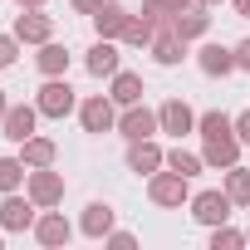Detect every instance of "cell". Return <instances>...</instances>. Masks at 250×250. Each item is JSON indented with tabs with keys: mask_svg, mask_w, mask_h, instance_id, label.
Returning <instances> with one entry per match:
<instances>
[{
	"mask_svg": "<svg viewBox=\"0 0 250 250\" xmlns=\"http://www.w3.org/2000/svg\"><path fill=\"white\" fill-rule=\"evenodd\" d=\"M235 138H240V143H245V147H250V108H245V113H240V118H235Z\"/></svg>",
	"mask_w": 250,
	"mask_h": 250,
	"instance_id": "30",
	"label": "cell"
},
{
	"mask_svg": "<svg viewBox=\"0 0 250 250\" xmlns=\"http://www.w3.org/2000/svg\"><path fill=\"white\" fill-rule=\"evenodd\" d=\"M20 10H44V0H15Z\"/></svg>",
	"mask_w": 250,
	"mask_h": 250,
	"instance_id": "35",
	"label": "cell"
},
{
	"mask_svg": "<svg viewBox=\"0 0 250 250\" xmlns=\"http://www.w3.org/2000/svg\"><path fill=\"white\" fill-rule=\"evenodd\" d=\"M118 133L128 138V143H138V138H152V133H162V123H157V108H147V103H128L118 113Z\"/></svg>",
	"mask_w": 250,
	"mask_h": 250,
	"instance_id": "6",
	"label": "cell"
},
{
	"mask_svg": "<svg viewBox=\"0 0 250 250\" xmlns=\"http://www.w3.org/2000/svg\"><path fill=\"white\" fill-rule=\"evenodd\" d=\"M187 44H191V40H182L172 25H162V30L152 35V59H157L162 69H172V64H182V59H187Z\"/></svg>",
	"mask_w": 250,
	"mask_h": 250,
	"instance_id": "16",
	"label": "cell"
},
{
	"mask_svg": "<svg viewBox=\"0 0 250 250\" xmlns=\"http://www.w3.org/2000/svg\"><path fill=\"white\" fill-rule=\"evenodd\" d=\"M240 245H250L245 240V230H235V226H211V250H240Z\"/></svg>",
	"mask_w": 250,
	"mask_h": 250,
	"instance_id": "27",
	"label": "cell"
},
{
	"mask_svg": "<svg viewBox=\"0 0 250 250\" xmlns=\"http://www.w3.org/2000/svg\"><path fill=\"white\" fill-rule=\"evenodd\" d=\"M162 167H167V152L157 147V138H138V143H128V172L152 177V172H162Z\"/></svg>",
	"mask_w": 250,
	"mask_h": 250,
	"instance_id": "11",
	"label": "cell"
},
{
	"mask_svg": "<svg viewBox=\"0 0 250 250\" xmlns=\"http://www.w3.org/2000/svg\"><path fill=\"white\" fill-rule=\"evenodd\" d=\"M245 240H250V230H245Z\"/></svg>",
	"mask_w": 250,
	"mask_h": 250,
	"instance_id": "39",
	"label": "cell"
},
{
	"mask_svg": "<svg viewBox=\"0 0 250 250\" xmlns=\"http://www.w3.org/2000/svg\"><path fill=\"white\" fill-rule=\"evenodd\" d=\"M10 35H15L20 44H49V40H54V20H49L44 10H20Z\"/></svg>",
	"mask_w": 250,
	"mask_h": 250,
	"instance_id": "10",
	"label": "cell"
},
{
	"mask_svg": "<svg viewBox=\"0 0 250 250\" xmlns=\"http://www.w3.org/2000/svg\"><path fill=\"white\" fill-rule=\"evenodd\" d=\"M79 123H83V133H113L118 128V103L108 93H93L79 103Z\"/></svg>",
	"mask_w": 250,
	"mask_h": 250,
	"instance_id": "5",
	"label": "cell"
},
{
	"mask_svg": "<svg viewBox=\"0 0 250 250\" xmlns=\"http://www.w3.org/2000/svg\"><path fill=\"white\" fill-rule=\"evenodd\" d=\"M98 5H103V0H69V10H74V15H93Z\"/></svg>",
	"mask_w": 250,
	"mask_h": 250,
	"instance_id": "33",
	"label": "cell"
},
{
	"mask_svg": "<svg viewBox=\"0 0 250 250\" xmlns=\"http://www.w3.org/2000/svg\"><path fill=\"white\" fill-rule=\"evenodd\" d=\"M35 240H40L44 250H59V245H69V240H74V226L64 221V211L44 206V211L35 216Z\"/></svg>",
	"mask_w": 250,
	"mask_h": 250,
	"instance_id": "8",
	"label": "cell"
},
{
	"mask_svg": "<svg viewBox=\"0 0 250 250\" xmlns=\"http://www.w3.org/2000/svg\"><path fill=\"white\" fill-rule=\"evenodd\" d=\"M152 35H157V25L143 20V15H133L128 30H123V44H128V49H152Z\"/></svg>",
	"mask_w": 250,
	"mask_h": 250,
	"instance_id": "24",
	"label": "cell"
},
{
	"mask_svg": "<svg viewBox=\"0 0 250 250\" xmlns=\"http://www.w3.org/2000/svg\"><path fill=\"white\" fill-rule=\"evenodd\" d=\"M25 191H30V201H35L40 211H44V206H59V201H64V177H59L54 167H30Z\"/></svg>",
	"mask_w": 250,
	"mask_h": 250,
	"instance_id": "4",
	"label": "cell"
},
{
	"mask_svg": "<svg viewBox=\"0 0 250 250\" xmlns=\"http://www.w3.org/2000/svg\"><path fill=\"white\" fill-rule=\"evenodd\" d=\"M230 196H226V187L221 191H196L191 196V216L201 221V226H221V221H230Z\"/></svg>",
	"mask_w": 250,
	"mask_h": 250,
	"instance_id": "12",
	"label": "cell"
},
{
	"mask_svg": "<svg viewBox=\"0 0 250 250\" xmlns=\"http://www.w3.org/2000/svg\"><path fill=\"white\" fill-rule=\"evenodd\" d=\"M35 216L40 206L30 201V191H5V201H0V230H35Z\"/></svg>",
	"mask_w": 250,
	"mask_h": 250,
	"instance_id": "7",
	"label": "cell"
},
{
	"mask_svg": "<svg viewBox=\"0 0 250 250\" xmlns=\"http://www.w3.org/2000/svg\"><path fill=\"white\" fill-rule=\"evenodd\" d=\"M54 157H59V147H54V138H25L20 143V162L25 167H54Z\"/></svg>",
	"mask_w": 250,
	"mask_h": 250,
	"instance_id": "21",
	"label": "cell"
},
{
	"mask_svg": "<svg viewBox=\"0 0 250 250\" xmlns=\"http://www.w3.org/2000/svg\"><path fill=\"white\" fill-rule=\"evenodd\" d=\"M235 49V69H250V40H240V44H230Z\"/></svg>",
	"mask_w": 250,
	"mask_h": 250,
	"instance_id": "31",
	"label": "cell"
},
{
	"mask_svg": "<svg viewBox=\"0 0 250 250\" xmlns=\"http://www.w3.org/2000/svg\"><path fill=\"white\" fill-rule=\"evenodd\" d=\"M35 108H40V118H69L79 108V98H74L69 79H44V88L35 93Z\"/></svg>",
	"mask_w": 250,
	"mask_h": 250,
	"instance_id": "3",
	"label": "cell"
},
{
	"mask_svg": "<svg viewBox=\"0 0 250 250\" xmlns=\"http://www.w3.org/2000/svg\"><path fill=\"white\" fill-rule=\"evenodd\" d=\"M103 245H113V250H133L138 240H133V230H108V235H103Z\"/></svg>",
	"mask_w": 250,
	"mask_h": 250,
	"instance_id": "29",
	"label": "cell"
},
{
	"mask_svg": "<svg viewBox=\"0 0 250 250\" xmlns=\"http://www.w3.org/2000/svg\"><path fill=\"white\" fill-rule=\"evenodd\" d=\"M172 30H177L182 40H201V35L211 30V15H206V5H191V10L172 15Z\"/></svg>",
	"mask_w": 250,
	"mask_h": 250,
	"instance_id": "22",
	"label": "cell"
},
{
	"mask_svg": "<svg viewBox=\"0 0 250 250\" xmlns=\"http://www.w3.org/2000/svg\"><path fill=\"white\" fill-rule=\"evenodd\" d=\"M0 245H5V235H0Z\"/></svg>",
	"mask_w": 250,
	"mask_h": 250,
	"instance_id": "38",
	"label": "cell"
},
{
	"mask_svg": "<svg viewBox=\"0 0 250 250\" xmlns=\"http://www.w3.org/2000/svg\"><path fill=\"white\" fill-rule=\"evenodd\" d=\"M157 123H162V133H172V138L196 133V113H191V103H187V98H167V103L157 108Z\"/></svg>",
	"mask_w": 250,
	"mask_h": 250,
	"instance_id": "13",
	"label": "cell"
},
{
	"mask_svg": "<svg viewBox=\"0 0 250 250\" xmlns=\"http://www.w3.org/2000/svg\"><path fill=\"white\" fill-rule=\"evenodd\" d=\"M15 59H20V40L15 35H0V69H10Z\"/></svg>",
	"mask_w": 250,
	"mask_h": 250,
	"instance_id": "28",
	"label": "cell"
},
{
	"mask_svg": "<svg viewBox=\"0 0 250 250\" xmlns=\"http://www.w3.org/2000/svg\"><path fill=\"white\" fill-rule=\"evenodd\" d=\"M10 113V98H5V88H0V118H5Z\"/></svg>",
	"mask_w": 250,
	"mask_h": 250,
	"instance_id": "36",
	"label": "cell"
},
{
	"mask_svg": "<svg viewBox=\"0 0 250 250\" xmlns=\"http://www.w3.org/2000/svg\"><path fill=\"white\" fill-rule=\"evenodd\" d=\"M157 5H162L167 15H182V10H191V5H196V0H157Z\"/></svg>",
	"mask_w": 250,
	"mask_h": 250,
	"instance_id": "32",
	"label": "cell"
},
{
	"mask_svg": "<svg viewBox=\"0 0 250 250\" xmlns=\"http://www.w3.org/2000/svg\"><path fill=\"white\" fill-rule=\"evenodd\" d=\"M79 230H83L88 240H103V235L113 230V206H108V201H88L83 216H79Z\"/></svg>",
	"mask_w": 250,
	"mask_h": 250,
	"instance_id": "18",
	"label": "cell"
},
{
	"mask_svg": "<svg viewBox=\"0 0 250 250\" xmlns=\"http://www.w3.org/2000/svg\"><path fill=\"white\" fill-rule=\"evenodd\" d=\"M147 196H152V206H162V211H182V206H191V177H182V172H152L147 177Z\"/></svg>",
	"mask_w": 250,
	"mask_h": 250,
	"instance_id": "2",
	"label": "cell"
},
{
	"mask_svg": "<svg viewBox=\"0 0 250 250\" xmlns=\"http://www.w3.org/2000/svg\"><path fill=\"white\" fill-rule=\"evenodd\" d=\"M25 177H30V167H25L20 157H0V196H5V191H20Z\"/></svg>",
	"mask_w": 250,
	"mask_h": 250,
	"instance_id": "26",
	"label": "cell"
},
{
	"mask_svg": "<svg viewBox=\"0 0 250 250\" xmlns=\"http://www.w3.org/2000/svg\"><path fill=\"white\" fill-rule=\"evenodd\" d=\"M226 196L235 201V206H250V167H226Z\"/></svg>",
	"mask_w": 250,
	"mask_h": 250,
	"instance_id": "23",
	"label": "cell"
},
{
	"mask_svg": "<svg viewBox=\"0 0 250 250\" xmlns=\"http://www.w3.org/2000/svg\"><path fill=\"white\" fill-rule=\"evenodd\" d=\"M196 69L206 79H226V74H235V49L230 44H201L196 49Z\"/></svg>",
	"mask_w": 250,
	"mask_h": 250,
	"instance_id": "15",
	"label": "cell"
},
{
	"mask_svg": "<svg viewBox=\"0 0 250 250\" xmlns=\"http://www.w3.org/2000/svg\"><path fill=\"white\" fill-rule=\"evenodd\" d=\"M167 167H172V172H182V177H201V167H206V157H201V152H187V147L177 143V147L167 152Z\"/></svg>",
	"mask_w": 250,
	"mask_h": 250,
	"instance_id": "25",
	"label": "cell"
},
{
	"mask_svg": "<svg viewBox=\"0 0 250 250\" xmlns=\"http://www.w3.org/2000/svg\"><path fill=\"white\" fill-rule=\"evenodd\" d=\"M108 98H113L118 108L143 103V74H133V69H118V74H113V88H108Z\"/></svg>",
	"mask_w": 250,
	"mask_h": 250,
	"instance_id": "20",
	"label": "cell"
},
{
	"mask_svg": "<svg viewBox=\"0 0 250 250\" xmlns=\"http://www.w3.org/2000/svg\"><path fill=\"white\" fill-rule=\"evenodd\" d=\"M196 5H206V10H211V5H221V0H196Z\"/></svg>",
	"mask_w": 250,
	"mask_h": 250,
	"instance_id": "37",
	"label": "cell"
},
{
	"mask_svg": "<svg viewBox=\"0 0 250 250\" xmlns=\"http://www.w3.org/2000/svg\"><path fill=\"white\" fill-rule=\"evenodd\" d=\"M35 123H40V108L35 103H10V113L0 118V138H10L20 147L25 138H35Z\"/></svg>",
	"mask_w": 250,
	"mask_h": 250,
	"instance_id": "9",
	"label": "cell"
},
{
	"mask_svg": "<svg viewBox=\"0 0 250 250\" xmlns=\"http://www.w3.org/2000/svg\"><path fill=\"white\" fill-rule=\"evenodd\" d=\"M69 59H74V54H69L59 40L40 44V54H35V64H40V74H44V79H64V74H69Z\"/></svg>",
	"mask_w": 250,
	"mask_h": 250,
	"instance_id": "19",
	"label": "cell"
},
{
	"mask_svg": "<svg viewBox=\"0 0 250 250\" xmlns=\"http://www.w3.org/2000/svg\"><path fill=\"white\" fill-rule=\"evenodd\" d=\"M230 5H235V15H240V20H250V0H230Z\"/></svg>",
	"mask_w": 250,
	"mask_h": 250,
	"instance_id": "34",
	"label": "cell"
},
{
	"mask_svg": "<svg viewBox=\"0 0 250 250\" xmlns=\"http://www.w3.org/2000/svg\"><path fill=\"white\" fill-rule=\"evenodd\" d=\"M83 69H88L93 79H113V74L123 69V54H118V44H113V40H98V44L83 54Z\"/></svg>",
	"mask_w": 250,
	"mask_h": 250,
	"instance_id": "17",
	"label": "cell"
},
{
	"mask_svg": "<svg viewBox=\"0 0 250 250\" xmlns=\"http://www.w3.org/2000/svg\"><path fill=\"white\" fill-rule=\"evenodd\" d=\"M196 133H201V157H206V167L226 172V167L240 162V147H245V143L235 138V118H226L221 108L196 113Z\"/></svg>",
	"mask_w": 250,
	"mask_h": 250,
	"instance_id": "1",
	"label": "cell"
},
{
	"mask_svg": "<svg viewBox=\"0 0 250 250\" xmlns=\"http://www.w3.org/2000/svg\"><path fill=\"white\" fill-rule=\"evenodd\" d=\"M93 20V30H98V40H123V30H128V20H133V10H123L118 0H103V5L88 15Z\"/></svg>",
	"mask_w": 250,
	"mask_h": 250,
	"instance_id": "14",
	"label": "cell"
}]
</instances>
